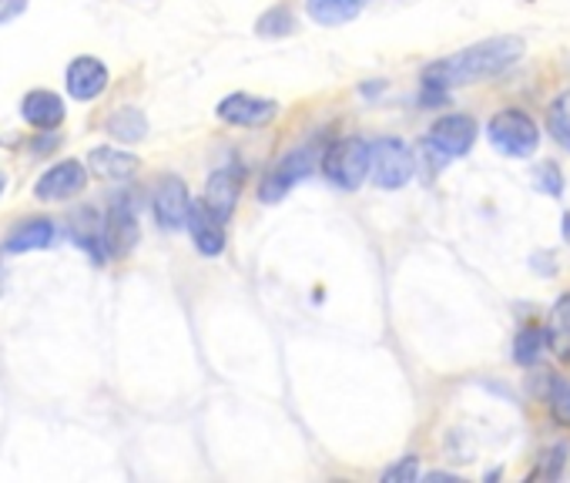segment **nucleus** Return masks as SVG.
<instances>
[{
	"mask_svg": "<svg viewBox=\"0 0 570 483\" xmlns=\"http://www.w3.org/2000/svg\"><path fill=\"white\" fill-rule=\"evenodd\" d=\"M523 55H527V45L517 34L487 38V41H480L473 48H463V51H456L450 58L433 61L423 71V85L430 91H436V95H446V88L487 81V78H497V75L510 71Z\"/></svg>",
	"mask_w": 570,
	"mask_h": 483,
	"instance_id": "obj_1",
	"label": "nucleus"
},
{
	"mask_svg": "<svg viewBox=\"0 0 570 483\" xmlns=\"http://www.w3.org/2000/svg\"><path fill=\"white\" fill-rule=\"evenodd\" d=\"M487 138L507 158H530L540 148V128L520 108H507V111L493 115L487 125Z\"/></svg>",
	"mask_w": 570,
	"mask_h": 483,
	"instance_id": "obj_2",
	"label": "nucleus"
},
{
	"mask_svg": "<svg viewBox=\"0 0 570 483\" xmlns=\"http://www.w3.org/2000/svg\"><path fill=\"white\" fill-rule=\"evenodd\" d=\"M323 161V175L343 188V191H356L366 175H370V141L363 138H340L326 148Z\"/></svg>",
	"mask_w": 570,
	"mask_h": 483,
	"instance_id": "obj_3",
	"label": "nucleus"
},
{
	"mask_svg": "<svg viewBox=\"0 0 570 483\" xmlns=\"http://www.w3.org/2000/svg\"><path fill=\"white\" fill-rule=\"evenodd\" d=\"M413 171H416V161H413V151L406 141L380 138L370 145V175L380 188L396 191L413 178Z\"/></svg>",
	"mask_w": 570,
	"mask_h": 483,
	"instance_id": "obj_4",
	"label": "nucleus"
},
{
	"mask_svg": "<svg viewBox=\"0 0 570 483\" xmlns=\"http://www.w3.org/2000/svg\"><path fill=\"white\" fill-rule=\"evenodd\" d=\"M138 241V218H135V205L128 195H118L108 208V218L101 221V246L105 256L121 259L135 249Z\"/></svg>",
	"mask_w": 570,
	"mask_h": 483,
	"instance_id": "obj_5",
	"label": "nucleus"
},
{
	"mask_svg": "<svg viewBox=\"0 0 570 483\" xmlns=\"http://www.w3.org/2000/svg\"><path fill=\"white\" fill-rule=\"evenodd\" d=\"M476 141V121L470 115H443L433 121L430 135H426V148L436 158H460L473 148Z\"/></svg>",
	"mask_w": 570,
	"mask_h": 483,
	"instance_id": "obj_6",
	"label": "nucleus"
},
{
	"mask_svg": "<svg viewBox=\"0 0 570 483\" xmlns=\"http://www.w3.org/2000/svg\"><path fill=\"white\" fill-rule=\"evenodd\" d=\"M313 161H316V151L313 148H296L289 151L285 158L275 161V168L265 175L262 188H258V198L262 201H278L289 195L309 171H313Z\"/></svg>",
	"mask_w": 570,
	"mask_h": 483,
	"instance_id": "obj_7",
	"label": "nucleus"
},
{
	"mask_svg": "<svg viewBox=\"0 0 570 483\" xmlns=\"http://www.w3.org/2000/svg\"><path fill=\"white\" fill-rule=\"evenodd\" d=\"M85 185H88L85 165L75 161V158H68V161L51 165V168L38 178L35 195H38L41 201H68V198H75L78 191H85Z\"/></svg>",
	"mask_w": 570,
	"mask_h": 483,
	"instance_id": "obj_8",
	"label": "nucleus"
},
{
	"mask_svg": "<svg viewBox=\"0 0 570 483\" xmlns=\"http://www.w3.org/2000/svg\"><path fill=\"white\" fill-rule=\"evenodd\" d=\"M215 115L228 125H238V128H258V125H268L275 115H278V105L268 101V98H255V95H228L218 101Z\"/></svg>",
	"mask_w": 570,
	"mask_h": 483,
	"instance_id": "obj_9",
	"label": "nucleus"
},
{
	"mask_svg": "<svg viewBox=\"0 0 570 483\" xmlns=\"http://www.w3.org/2000/svg\"><path fill=\"white\" fill-rule=\"evenodd\" d=\"M188 188L178 175H165L155 188V218L165 231H178L188 221Z\"/></svg>",
	"mask_w": 570,
	"mask_h": 483,
	"instance_id": "obj_10",
	"label": "nucleus"
},
{
	"mask_svg": "<svg viewBox=\"0 0 570 483\" xmlns=\"http://www.w3.org/2000/svg\"><path fill=\"white\" fill-rule=\"evenodd\" d=\"M242 185H245V171L238 165H225L218 168L212 178H208V188H205V205L212 215H218L222 221L235 211L238 205V195H242Z\"/></svg>",
	"mask_w": 570,
	"mask_h": 483,
	"instance_id": "obj_11",
	"label": "nucleus"
},
{
	"mask_svg": "<svg viewBox=\"0 0 570 483\" xmlns=\"http://www.w3.org/2000/svg\"><path fill=\"white\" fill-rule=\"evenodd\" d=\"M188 231H191V241L202 256H222L225 253V225L218 215L208 211L205 201H191L188 205Z\"/></svg>",
	"mask_w": 570,
	"mask_h": 483,
	"instance_id": "obj_12",
	"label": "nucleus"
},
{
	"mask_svg": "<svg viewBox=\"0 0 570 483\" xmlns=\"http://www.w3.org/2000/svg\"><path fill=\"white\" fill-rule=\"evenodd\" d=\"M65 85H68V95L75 101H95L105 88H108V68L85 55V58H75L68 65V75H65Z\"/></svg>",
	"mask_w": 570,
	"mask_h": 483,
	"instance_id": "obj_13",
	"label": "nucleus"
},
{
	"mask_svg": "<svg viewBox=\"0 0 570 483\" xmlns=\"http://www.w3.org/2000/svg\"><path fill=\"white\" fill-rule=\"evenodd\" d=\"M21 118H24L31 128H58V125L65 121V101H61V95L38 88V91L24 95V101H21Z\"/></svg>",
	"mask_w": 570,
	"mask_h": 483,
	"instance_id": "obj_14",
	"label": "nucleus"
},
{
	"mask_svg": "<svg viewBox=\"0 0 570 483\" xmlns=\"http://www.w3.org/2000/svg\"><path fill=\"white\" fill-rule=\"evenodd\" d=\"M88 165L98 178L105 181H128L135 171H138V158L121 151V148H111V145H101V148H91L88 155Z\"/></svg>",
	"mask_w": 570,
	"mask_h": 483,
	"instance_id": "obj_15",
	"label": "nucleus"
},
{
	"mask_svg": "<svg viewBox=\"0 0 570 483\" xmlns=\"http://www.w3.org/2000/svg\"><path fill=\"white\" fill-rule=\"evenodd\" d=\"M55 221L51 218H31V221H24L21 228H14L11 231V238H8V253L11 256H21V253H35V249H48L51 241H55Z\"/></svg>",
	"mask_w": 570,
	"mask_h": 483,
	"instance_id": "obj_16",
	"label": "nucleus"
},
{
	"mask_svg": "<svg viewBox=\"0 0 570 483\" xmlns=\"http://www.w3.org/2000/svg\"><path fill=\"white\" fill-rule=\"evenodd\" d=\"M547 349H553L557 359H570V289L553 303L550 319H547Z\"/></svg>",
	"mask_w": 570,
	"mask_h": 483,
	"instance_id": "obj_17",
	"label": "nucleus"
},
{
	"mask_svg": "<svg viewBox=\"0 0 570 483\" xmlns=\"http://www.w3.org/2000/svg\"><path fill=\"white\" fill-rule=\"evenodd\" d=\"M366 8V0H306V11L316 24L323 28H340L360 18Z\"/></svg>",
	"mask_w": 570,
	"mask_h": 483,
	"instance_id": "obj_18",
	"label": "nucleus"
},
{
	"mask_svg": "<svg viewBox=\"0 0 570 483\" xmlns=\"http://www.w3.org/2000/svg\"><path fill=\"white\" fill-rule=\"evenodd\" d=\"M108 135L115 138V141H141L145 135H148V118H145V111H138V108H118L111 118H108Z\"/></svg>",
	"mask_w": 570,
	"mask_h": 483,
	"instance_id": "obj_19",
	"label": "nucleus"
},
{
	"mask_svg": "<svg viewBox=\"0 0 570 483\" xmlns=\"http://www.w3.org/2000/svg\"><path fill=\"white\" fill-rule=\"evenodd\" d=\"M547 128H550L553 141L563 145V148L570 151V88L560 91V95L550 101V108H547Z\"/></svg>",
	"mask_w": 570,
	"mask_h": 483,
	"instance_id": "obj_20",
	"label": "nucleus"
},
{
	"mask_svg": "<svg viewBox=\"0 0 570 483\" xmlns=\"http://www.w3.org/2000/svg\"><path fill=\"white\" fill-rule=\"evenodd\" d=\"M543 349H547V333H543L540 326H527V329H520L517 339H513V359H517L520 366H533V363L543 356Z\"/></svg>",
	"mask_w": 570,
	"mask_h": 483,
	"instance_id": "obj_21",
	"label": "nucleus"
},
{
	"mask_svg": "<svg viewBox=\"0 0 570 483\" xmlns=\"http://www.w3.org/2000/svg\"><path fill=\"white\" fill-rule=\"evenodd\" d=\"M547 410L560 426H570V379L550 376V383H547Z\"/></svg>",
	"mask_w": 570,
	"mask_h": 483,
	"instance_id": "obj_22",
	"label": "nucleus"
},
{
	"mask_svg": "<svg viewBox=\"0 0 570 483\" xmlns=\"http://www.w3.org/2000/svg\"><path fill=\"white\" fill-rule=\"evenodd\" d=\"M293 28H296V18H293V8H289V4L272 8V11L258 21V34H262V38H282V34H293Z\"/></svg>",
	"mask_w": 570,
	"mask_h": 483,
	"instance_id": "obj_23",
	"label": "nucleus"
},
{
	"mask_svg": "<svg viewBox=\"0 0 570 483\" xmlns=\"http://www.w3.org/2000/svg\"><path fill=\"white\" fill-rule=\"evenodd\" d=\"M533 185H537L543 195L560 198V195H563V171H560L553 161H543V165L533 168Z\"/></svg>",
	"mask_w": 570,
	"mask_h": 483,
	"instance_id": "obj_24",
	"label": "nucleus"
},
{
	"mask_svg": "<svg viewBox=\"0 0 570 483\" xmlns=\"http://www.w3.org/2000/svg\"><path fill=\"white\" fill-rule=\"evenodd\" d=\"M563 460H567V446H563V443H557V446L543 450V453H540V466L533 470V476H543V480H553V476H560V470H563Z\"/></svg>",
	"mask_w": 570,
	"mask_h": 483,
	"instance_id": "obj_25",
	"label": "nucleus"
},
{
	"mask_svg": "<svg viewBox=\"0 0 570 483\" xmlns=\"http://www.w3.org/2000/svg\"><path fill=\"white\" fill-rule=\"evenodd\" d=\"M416 476H420V460L416 456H403L396 466H390L383 473V480H390V483H396V480H416Z\"/></svg>",
	"mask_w": 570,
	"mask_h": 483,
	"instance_id": "obj_26",
	"label": "nucleus"
},
{
	"mask_svg": "<svg viewBox=\"0 0 570 483\" xmlns=\"http://www.w3.org/2000/svg\"><path fill=\"white\" fill-rule=\"evenodd\" d=\"M28 11V0H0V24H11Z\"/></svg>",
	"mask_w": 570,
	"mask_h": 483,
	"instance_id": "obj_27",
	"label": "nucleus"
},
{
	"mask_svg": "<svg viewBox=\"0 0 570 483\" xmlns=\"http://www.w3.org/2000/svg\"><path fill=\"white\" fill-rule=\"evenodd\" d=\"M563 235H567V238H570V215H567V218H563Z\"/></svg>",
	"mask_w": 570,
	"mask_h": 483,
	"instance_id": "obj_28",
	"label": "nucleus"
},
{
	"mask_svg": "<svg viewBox=\"0 0 570 483\" xmlns=\"http://www.w3.org/2000/svg\"><path fill=\"white\" fill-rule=\"evenodd\" d=\"M4 188H8V175H0V195H4Z\"/></svg>",
	"mask_w": 570,
	"mask_h": 483,
	"instance_id": "obj_29",
	"label": "nucleus"
}]
</instances>
